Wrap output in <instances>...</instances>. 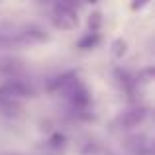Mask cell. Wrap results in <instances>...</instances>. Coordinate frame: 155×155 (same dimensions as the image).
Wrapping results in <instances>:
<instances>
[{"instance_id":"obj_3","label":"cell","mask_w":155,"mask_h":155,"mask_svg":"<svg viewBox=\"0 0 155 155\" xmlns=\"http://www.w3.org/2000/svg\"><path fill=\"white\" fill-rule=\"evenodd\" d=\"M143 118H145V110H134V112L126 114V118L122 122H124L126 126H136V124H140Z\"/></svg>"},{"instance_id":"obj_4","label":"cell","mask_w":155,"mask_h":155,"mask_svg":"<svg viewBox=\"0 0 155 155\" xmlns=\"http://www.w3.org/2000/svg\"><path fill=\"white\" fill-rule=\"evenodd\" d=\"M126 51H128V43H126L124 39H114L112 41V55L116 57V59H122V57L126 55Z\"/></svg>"},{"instance_id":"obj_7","label":"cell","mask_w":155,"mask_h":155,"mask_svg":"<svg viewBox=\"0 0 155 155\" xmlns=\"http://www.w3.org/2000/svg\"><path fill=\"white\" fill-rule=\"evenodd\" d=\"M149 2H151V0H132V6H130V8H132L134 12H137V10H141L143 6H147Z\"/></svg>"},{"instance_id":"obj_5","label":"cell","mask_w":155,"mask_h":155,"mask_svg":"<svg viewBox=\"0 0 155 155\" xmlns=\"http://www.w3.org/2000/svg\"><path fill=\"white\" fill-rule=\"evenodd\" d=\"M20 39H22V41H45V39H47V35L45 34H43V31H38V30H35V31H24V34L22 35H20Z\"/></svg>"},{"instance_id":"obj_1","label":"cell","mask_w":155,"mask_h":155,"mask_svg":"<svg viewBox=\"0 0 155 155\" xmlns=\"http://www.w3.org/2000/svg\"><path fill=\"white\" fill-rule=\"evenodd\" d=\"M53 26L57 30H75L79 26L77 0H59L53 10Z\"/></svg>"},{"instance_id":"obj_2","label":"cell","mask_w":155,"mask_h":155,"mask_svg":"<svg viewBox=\"0 0 155 155\" xmlns=\"http://www.w3.org/2000/svg\"><path fill=\"white\" fill-rule=\"evenodd\" d=\"M100 43V34L98 31H91V34H87L83 39H79V49H92V47H96Z\"/></svg>"},{"instance_id":"obj_6","label":"cell","mask_w":155,"mask_h":155,"mask_svg":"<svg viewBox=\"0 0 155 155\" xmlns=\"http://www.w3.org/2000/svg\"><path fill=\"white\" fill-rule=\"evenodd\" d=\"M100 24H102V18H100V14H98V12L91 14V18H88V28H91V31H98Z\"/></svg>"}]
</instances>
